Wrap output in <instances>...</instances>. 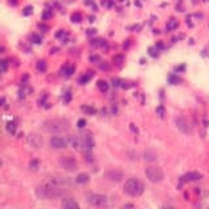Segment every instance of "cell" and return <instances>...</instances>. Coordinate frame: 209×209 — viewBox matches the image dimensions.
<instances>
[{"label": "cell", "mask_w": 209, "mask_h": 209, "mask_svg": "<svg viewBox=\"0 0 209 209\" xmlns=\"http://www.w3.org/2000/svg\"><path fill=\"white\" fill-rule=\"evenodd\" d=\"M7 129H8V131H9L11 133H14V132H16V125H14V123H12V122H11V123H8V124H7Z\"/></svg>", "instance_id": "d4e9b609"}, {"label": "cell", "mask_w": 209, "mask_h": 209, "mask_svg": "<svg viewBox=\"0 0 209 209\" xmlns=\"http://www.w3.org/2000/svg\"><path fill=\"white\" fill-rule=\"evenodd\" d=\"M81 14L80 13H73L72 16H71V20H72L73 22H81Z\"/></svg>", "instance_id": "7402d4cb"}, {"label": "cell", "mask_w": 209, "mask_h": 209, "mask_svg": "<svg viewBox=\"0 0 209 209\" xmlns=\"http://www.w3.org/2000/svg\"><path fill=\"white\" fill-rule=\"evenodd\" d=\"M69 122L64 118H55V119H49L43 123L45 131L50 133H64L69 129Z\"/></svg>", "instance_id": "7a4b0ae2"}, {"label": "cell", "mask_w": 209, "mask_h": 209, "mask_svg": "<svg viewBox=\"0 0 209 209\" xmlns=\"http://www.w3.org/2000/svg\"><path fill=\"white\" fill-rule=\"evenodd\" d=\"M105 178L111 180V182H122L124 178V173L116 170V169H112V170H107L105 173Z\"/></svg>", "instance_id": "ba28073f"}, {"label": "cell", "mask_w": 209, "mask_h": 209, "mask_svg": "<svg viewBox=\"0 0 209 209\" xmlns=\"http://www.w3.org/2000/svg\"><path fill=\"white\" fill-rule=\"evenodd\" d=\"M3 102H4V98H0V106H2Z\"/></svg>", "instance_id": "d590c367"}, {"label": "cell", "mask_w": 209, "mask_h": 209, "mask_svg": "<svg viewBox=\"0 0 209 209\" xmlns=\"http://www.w3.org/2000/svg\"><path fill=\"white\" fill-rule=\"evenodd\" d=\"M169 81H170V84H173V85H178L182 82V78H179L178 76H175V74H171V76L169 77Z\"/></svg>", "instance_id": "ac0fdd59"}, {"label": "cell", "mask_w": 209, "mask_h": 209, "mask_svg": "<svg viewBox=\"0 0 209 209\" xmlns=\"http://www.w3.org/2000/svg\"><path fill=\"white\" fill-rule=\"evenodd\" d=\"M85 160L88 161V162H93V156L90 152H85Z\"/></svg>", "instance_id": "83f0119b"}, {"label": "cell", "mask_w": 209, "mask_h": 209, "mask_svg": "<svg viewBox=\"0 0 209 209\" xmlns=\"http://www.w3.org/2000/svg\"><path fill=\"white\" fill-rule=\"evenodd\" d=\"M201 178H203L201 174H199V173H196V171H191V173H187V174L183 176L182 180H184V182H195V180H199Z\"/></svg>", "instance_id": "4fadbf2b"}, {"label": "cell", "mask_w": 209, "mask_h": 209, "mask_svg": "<svg viewBox=\"0 0 209 209\" xmlns=\"http://www.w3.org/2000/svg\"><path fill=\"white\" fill-rule=\"evenodd\" d=\"M98 88H100L102 92H107V89H109V84L106 81L103 80H101V81H98Z\"/></svg>", "instance_id": "ffe728a7"}, {"label": "cell", "mask_w": 209, "mask_h": 209, "mask_svg": "<svg viewBox=\"0 0 209 209\" xmlns=\"http://www.w3.org/2000/svg\"><path fill=\"white\" fill-rule=\"evenodd\" d=\"M46 68H47V64H46L45 60H39L37 63V69L39 71V72H45Z\"/></svg>", "instance_id": "d6986e66"}, {"label": "cell", "mask_w": 209, "mask_h": 209, "mask_svg": "<svg viewBox=\"0 0 209 209\" xmlns=\"http://www.w3.org/2000/svg\"><path fill=\"white\" fill-rule=\"evenodd\" d=\"M131 131H133L135 133H137V129H136V127H135L133 124H131Z\"/></svg>", "instance_id": "e575fe53"}, {"label": "cell", "mask_w": 209, "mask_h": 209, "mask_svg": "<svg viewBox=\"0 0 209 209\" xmlns=\"http://www.w3.org/2000/svg\"><path fill=\"white\" fill-rule=\"evenodd\" d=\"M85 200L92 207H105L106 203H107V198L100 194H88Z\"/></svg>", "instance_id": "5b68a950"}, {"label": "cell", "mask_w": 209, "mask_h": 209, "mask_svg": "<svg viewBox=\"0 0 209 209\" xmlns=\"http://www.w3.org/2000/svg\"><path fill=\"white\" fill-rule=\"evenodd\" d=\"M82 110H84V111H86L88 114H96V109H93V107H88V106H84V107H82Z\"/></svg>", "instance_id": "484cf974"}, {"label": "cell", "mask_w": 209, "mask_h": 209, "mask_svg": "<svg viewBox=\"0 0 209 209\" xmlns=\"http://www.w3.org/2000/svg\"><path fill=\"white\" fill-rule=\"evenodd\" d=\"M157 114H158L161 118L165 116V109H163V106H160V107H157Z\"/></svg>", "instance_id": "4316f807"}, {"label": "cell", "mask_w": 209, "mask_h": 209, "mask_svg": "<svg viewBox=\"0 0 209 209\" xmlns=\"http://www.w3.org/2000/svg\"><path fill=\"white\" fill-rule=\"evenodd\" d=\"M81 143H82V149L81 150L84 152H90L94 147V139L90 133H85V135H81Z\"/></svg>", "instance_id": "9c48e42d"}, {"label": "cell", "mask_w": 209, "mask_h": 209, "mask_svg": "<svg viewBox=\"0 0 209 209\" xmlns=\"http://www.w3.org/2000/svg\"><path fill=\"white\" fill-rule=\"evenodd\" d=\"M204 2H209V0H204Z\"/></svg>", "instance_id": "8d00e7d4"}, {"label": "cell", "mask_w": 209, "mask_h": 209, "mask_svg": "<svg viewBox=\"0 0 209 209\" xmlns=\"http://www.w3.org/2000/svg\"><path fill=\"white\" fill-rule=\"evenodd\" d=\"M145 175L153 183H158L163 179V171L158 166H148L145 169Z\"/></svg>", "instance_id": "277c9868"}, {"label": "cell", "mask_w": 209, "mask_h": 209, "mask_svg": "<svg viewBox=\"0 0 209 209\" xmlns=\"http://www.w3.org/2000/svg\"><path fill=\"white\" fill-rule=\"evenodd\" d=\"M68 144L76 150H81L82 149V143H81V136L77 135H72L68 137Z\"/></svg>", "instance_id": "7c38bea8"}, {"label": "cell", "mask_w": 209, "mask_h": 209, "mask_svg": "<svg viewBox=\"0 0 209 209\" xmlns=\"http://www.w3.org/2000/svg\"><path fill=\"white\" fill-rule=\"evenodd\" d=\"M71 98H72V96H71V93H65V96H64V102L65 103H68V102L71 101Z\"/></svg>", "instance_id": "4dcf8cb0"}, {"label": "cell", "mask_w": 209, "mask_h": 209, "mask_svg": "<svg viewBox=\"0 0 209 209\" xmlns=\"http://www.w3.org/2000/svg\"><path fill=\"white\" fill-rule=\"evenodd\" d=\"M59 165L67 171H76L77 167H78L77 161L71 156H62L60 158H59Z\"/></svg>", "instance_id": "8992f818"}, {"label": "cell", "mask_w": 209, "mask_h": 209, "mask_svg": "<svg viewBox=\"0 0 209 209\" xmlns=\"http://www.w3.org/2000/svg\"><path fill=\"white\" fill-rule=\"evenodd\" d=\"M144 183L140 182L139 179L135 178H129L127 182L124 183V192L128 196H133V198H137V196H141L144 192Z\"/></svg>", "instance_id": "3957f363"}, {"label": "cell", "mask_w": 209, "mask_h": 209, "mask_svg": "<svg viewBox=\"0 0 209 209\" xmlns=\"http://www.w3.org/2000/svg\"><path fill=\"white\" fill-rule=\"evenodd\" d=\"M73 72H74V65H71L69 68L65 71V74H67V76H71V74H72Z\"/></svg>", "instance_id": "f546056e"}, {"label": "cell", "mask_w": 209, "mask_h": 209, "mask_svg": "<svg viewBox=\"0 0 209 209\" xmlns=\"http://www.w3.org/2000/svg\"><path fill=\"white\" fill-rule=\"evenodd\" d=\"M29 166H30L31 170H38V167H39V161H38V160H33V161H30Z\"/></svg>", "instance_id": "44dd1931"}, {"label": "cell", "mask_w": 209, "mask_h": 209, "mask_svg": "<svg viewBox=\"0 0 209 209\" xmlns=\"http://www.w3.org/2000/svg\"><path fill=\"white\" fill-rule=\"evenodd\" d=\"M143 158L145 161H148V162H154V161H157V154L153 150H145L143 154Z\"/></svg>", "instance_id": "5bb4252c"}, {"label": "cell", "mask_w": 209, "mask_h": 209, "mask_svg": "<svg viewBox=\"0 0 209 209\" xmlns=\"http://www.w3.org/2000/svg\"><path fill=\"white\" fill-rule=\"evenodd\" d=\"M30 11H31V7H27V8H25V12H24V13H25V14H29Z\"/></svg>", "instance_id": "836d02e7"}, {"label": "cell", "mask_w": 209, "mask_h": 209, "mask_svg": "<svg viewBox=\"0 0 209 209\" xmlns=\"http://www.w3.org/2000/svg\"><path fill=\"white\" fill-rule=\"evenodd\" d=\"M175 124H176V127H178V129L180 132H183V133H191V125L188 124V122L184 119V118L182 116H179V118H176V120H175Z\"/></svg>", "instance_id": "30bf717a"}, {"label": "cell", "mask_w": 209, "mask_h": 209, "mask_svg": "<svg viewBox=\"0 0 209 209\" xmlns=\"http://www.w3.org/2000/svg\"><path fill=\"white\" fill-rule=\"evenodd\" d=\"M62 207L65 208V209H68V208H78V204L74 201L73 199H65L64 201L62 203Z\"/></svg>", "instance_id": "9a60e30c"}, {"label": "cell", "mask_w": 209, "mask_h": 209, "mask_svg": "<svg viewBox=\"0 0 209 209\" xmlns=\"http://www.w3.org/2000/svg\"><path fill=\"white\" fill-rule=\"evenodd\" d=\"M149 54H150L152 56H157V54H156V49H149Z\"/></svg>", "instance_id": "1f68e13d"}, {"label": "cell", "mask_w": 209, "mask_h": 209, "mask_svg": "<svg viewBox=\"0 0 209 209\" xmlns=\"http://www.w3.org/2000/svg\"><path fill=\"white\" fill-rule=\"evenodd\" d=\"M30 38H31V41H33V43H37V45H39V43L42 42V39H41V37H39L38 34H33Z\"/></svg>", "instance_id": "cb8c5ba5"}, {"label": "cell", "mask_w": 209, "mask_h": 209, "mask_svg": "<svg viewBox=\"0 0 209 209\" xmlns=\"http://www.w3.org/2000/svg\"><path fill=\"white\" fill-rule=\"evenodd\" d=\"M85 124H86V120H85V119H80V120L77 122V127H78V128H84Z\"/></svg>", "instance_id": "f1b7e54d"}, {"label": "cell", "mask_w": 209, "mask_h": 209, "mask_svg": "<svg viewBox=\"0 0 209 209\" xmlns=\"http://www.w3.org/2000/svg\"><path fill=\"white\" fill-rule=\"evenodd\" d=\"M179 26V22L178 21H176V20L175 18H171L170 20V21H169L167 22V25H166V29L167 30H174V29H176V27H178Z\"/></svg>", "instance_id": "e0dca14e"}, {"label": "cell", "mask_w": 209, "mask_h": 209, "mask_svg": "<svg viewBox=\"0 0 209 209\" xmlns=\"http://www.w3.org/2000/svg\"><path fill=\"white\" fill-rule=\"evenodd\" d=\"M8 69V62L7 60H0V72H4V71Z\"/></svg>", "instance_id": "603a6c76"}, {"label": "cell", "mask_w": 209, "mask_h": 209, "mask_svg": "<svg viewBox=\"0 0 209 209\" xmlns=\"http://www.w3.org/2000/svg\"><path fill=\"white\" fill-rule=\"evenodd\" d=\"M65 187L62 178H49L35 188V195L41 200H55L64 195Z\"/></svg>", "instance_id": "6da1fadb"}, {"label": "cell", "mask_w": 209, "mask_h": 209, "mask_svg": "<svg viewBox=\"0 0 209 209\" xmlns=\"http://www.w3.org/2000/svg\"><path fill=\"white\" fill-rule=\"evenodd\" d=\"M90 180V176L88 174H85V173H81V174H78L76 176V182L78 184H85V183H88Z\"/></svg>", "instance_id": "2e32d148"}, {"label": "cell", "mask_w": 209, "mask_h": 209, "mask_svg": "<svg viewBox=\"0 0 209 209\" xmlns=\"http://www.w3.org/2000/svg\"><path fill=\"white\" fill-rule=\"evenodd\" d=\"M27 144L33 148H41L43 145V139H42V136L37 135V133H30L27 136Z\"/></svg>", "instance_id": "8fae6325"}, {"label": "cell", "mask_w": 209, "mask_h": 209, "mask_svg": "<svg viewBox=\"0 0 209 209\" xmlns=\"http://www.w3.org/2000/svg\"><path fill=\"white\" fill-rule=\"evenodd\" d=\"M50 145L54 149H64L68 145V139H64L62 136H52L50 139Z\"/></svg>", "instance_id": "52a82bcc"}, {"label": "cell", "mask_w": 209, "mask_h": 209, "mask_svg": "<svg viewBox=\"0 0 209 209\" xmlns=\"http://www.w3.org/2000/svg\"><path fill=\"white\" fill-rule=\"evenodd\" d=\"M156 47H157V49H158V50H162V49H163V43L160 41L158 43H157V46H156Z\"/></svg>", "instance_id": "d6a6232c"}]
</instances>
